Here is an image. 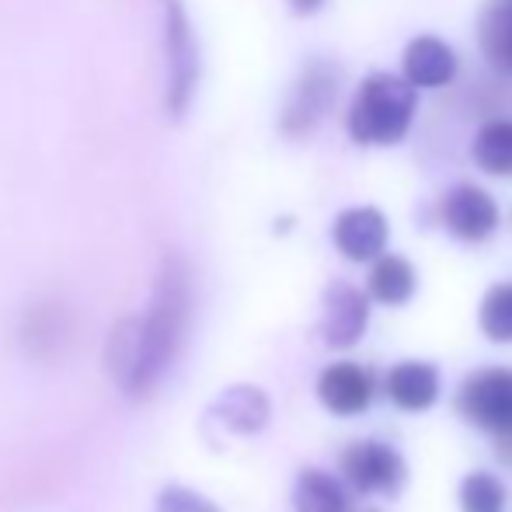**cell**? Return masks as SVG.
Returning <instances> with one entry per match:
<instances>
[{"label":"cell","instance_id":"cell-1","mask_svg":"<svg viewBox=\"0 0 512 512\" xmlns=\"http://www.w3.org/2000/svg\"><path fill=\"white\" fill-rule=\"evenodd\" d=\"M192 321V276L178 251H168L157 269L154 293L143 314L126 317L112 328L105 345L108 377L129 398H150L175 366Z\"/></svg>","mask_w":512,"mask_h":512},{"label":"cell","instance_id":"cell-2","mask_svg":"<svg viewBox=\"0 0 512 512\" xmlns=\"http://www.w3.org/2000/svg\"><path fill=\"white\" fill-rule=\"evenodd\" d=\"M418 88L398 74H370L349 108V133L363 147H394L415 122Z\"/></svg>","mask_w":512,"mask_h":512},{"label":"cell","instance_id":"cell-3","mask_svg":"<svg viewBox=\"0 0 512 512\" xmlns=\"http://www.w3.org/2000/svg\"><path fill=\"white\" fill-rule=\"evenodd\" d=\"M338 471H342L345 488H352L359 495H384V499H394L408 481L405 457L387 439H356V443H349L342 450V457H338Z\"/></svg>","mask_w":512,"mask_h":512},{"label":"cell","instance_id":"cell-4","mask_svg":"<svg viewBox=\"0 0 512 512\" xmlns=\"http://www.w3.org/2000/svg\"><path fill=\"white\" fill-rule=\"evenodd\" d=\"M460 418L488 436L512 432V366H485L474 370L453 398Z\"/></svg>","mask_w":512,"mask_h":512},{"label":"cell","instance_id":"cell-5","mask_svg":"<svg viewBox=\"0 0 512 512\" xmlns=\"http://www.w3.org/2000/svg\"><path fill=\"white\" fill-rule=\"evenodd\" d=\"M164 49H168V112L175 119H182L189 112L192 98H196L199 74H203L199 42L182 0H168V11H164Z\"/></svg>","mask_w":512,"mask_h":512},{"label":"cell","instance_id":"cell-6","mask_svg":"<svg viewBox=\"0 0 512 512\" xmlns=\"http://www.w3.org/2000/svg\"><path fill=\"white\" fill-rule=\"evenodd\" d=\"M338 84H342V74H338L335 63H328V60L307 63L304 74L293 81L290 98H286V105H283V119H279L283 133L293 136V140L314 133L317 122L335 105Z\"/></svg>","mask_w":512,"mask_h":512},{"label":"cell","instance_id":"cell-7","mask_svg":"<svg viewBox=\"0 0 512 512\" xmlns=\"http://www.w3.org/2000/svg\"><path fill=\"white\" fill-rule=\"evenodd\" d=\"M370 324V297L359 286L335 279L321 300V338L331 349H352Z\"/></svg>","mask_w":512,"mask_h":512},{"label":"cell","instance_id":"cell-8","mask_svg":"<svg viewBox=\"0 0 512 512\" xmlns=\"http://www.w3.org/2000/svg\"><path fill=\"white\" fill-rule=\"evenodd\" d=\"M373 394H377L373 373L352 359H338L317 373V401L338 418H356L370 411Z\"/></svg>","mask_w":512,"mask_h":512},{"label":"cell","instance_id":"cell-9","mask_svg":"<svg viewBox=\"0 0 512 512\" xmlns=\"http://www.w3.org/2000/svg\"><path fill=\"white\" fill-rule=\"evenodd\" d=\"M439 216H443V227L464 244L488 241L495 234V227H499V206H495V199L481 185L471 182L453 185L446 192Z\"/></svg>","mask_w":512,"mask_h":512},{"label":"cell","instance_id":"cell-10","mask_svg":"<svg viewBox=\"0 0 512 512\" xmlns=\"http://www.w3.org/2000/svg\"><path fill=\"white\" fill-rule=\"evenodd\" d=\"M387 237H391L387 216L373 206L342 209L335 216V227H331V241L349 262H373L377 255H384Z\"/></svg>","mask_w":512,"mask_h":512},{"label":"cell","instance_id":"cell-11","mask_svg":"<svg viewBox=\"0 0 512 512\" xmlns=\"http://www.w3.org/2000/svg\"><path fill=\"white\" fill-rule=\"evenodd\" d=\"M387 398L408 415H422L439 401V370L425 359H401L387 370Z\"/></svg>","mask_w":512,"mask_h":512},{"label":"cell","instance_id":"cell-12","mask_svg":"<svg viewBox=\"0 0 512 512\" xmlns=\"http://www.w3.org/2000/svg\"><path fill=\"white\" fill-rule=\"evenodd\" d=\"M269 415H272L269 394L251 384L227 387V391L209 405V418H216L223 429L237 432V436H258V432L269 425Z\"/></svg>","mask_w":512,"mask_h":512},{"label":"cell","instance_id":"cell-13","mask_svg":"<svg viewBox=\"0 0 512 512\" xmlns=\"http://www.w3.org/2000/svg\"><path fill=\"white\" fill-rule=\"evenodd\" d=\"M405 81L415 88H443L457 77V53L436 35H418L405 49Z\"/></svg>","mask_w":512,"mask_h":512},{"label":"cell","instance_id":"cell-14","mask_svg":"<svg viewBox=\"0 0 512 512\" xmlns=\"http://www.w3.org/2000/svg\"><path fill=\"white\" fill-rule=\"evenodd\" d=\"M418 276L415 265L401 255H377L370 262V276H366V297L377 300L384 307H401L415 297Z\"/></svg>","mask_w":512,"mask_h":512},{"label":"cell","instance_id":"cell-15","mask_svg":"<svg viewBox=\"0 0 512 512\" xmlns=\"http://www.w3.org/2000/svg\"><path fill=\"white\" fill-rule=\"evenodd\" d=\"M478 42L485 60L512 77V0H488L481 7Z\"/></svg>","mask_w":512,"mask_h":512},{"label":"cell","instance_id":"cell-16","mask_svg":"<svg viewBox=\"0 0 512 512\" xmlns=\"http://www.w3.org/2000/svg\"><path fill=\"white\" fill-rule=\"evenodd\" d=\"M293 509L297 512H349V488L335 474L307 467L300 471L293 488Z\"/></svg>","mask_w":512,"mask_h":512},{"label":"cell","instance_id":"cell-17","mask_svg":"<svg viewBox=\"0 0 512 512\" xmlns=\"http://www.w3.org/2000/svg\"><path fill=\"white\" fill-rule=\"evenodd\" d=\"M474 161L481 171L499 178H512V122L509 119H492L478 129L474 136Z\"/></svg>","mask_w":512,"mask_h":512},{"label":"cell","instance_id":"cell-18","mask_svg":"<svg viewBox=\"0 0 512 512\" xmlns=\"http://www.w3.org/2000/svg\"><path fill=\"white\" fill-rule=\"evenodd\" d=\"M460 512H506V485L492 471H471L457 488Z\"/></svg>","mask_w":512,"mask_h":512},{"label":"cell","instance_id":"cell-19","mask_svg":"<svg viewBox=\"0 0 512 512\" xmlns=\"http://www.w3.org/2000/svg\"><path fill=\"white\" fill-rule=\"evenodd\" d=\"M478 324L481 335L492 338V342H512V283H499L485 293V300L478 307Z\"/></svg>","mask_w":512,"mask_h":512},{"label":"cell","instance_id":"cell-20","mask_svg":"<svg viewBox=\"0 0 512 512\" xmlns=\"http://www.w3.org/2000/svg\"><path fill=\"white\" fill-rule=\"evenodd\" d=\"M154 512H223V509L216 502H209L203 492H196V488L168 485L157 495Z\"/></svg>","mask_w":512,"mask_h":512},{"label":"cell","instance_id":"cell-21","mask_svg":"<svg viewBox=\"0 0 512 512\" xmlns=\"http://www.w3.org/2000/svg\"><path fill=\"white\" fill-rule=\"evenodd\" d=\"M293 14H317L324 7V0H290Z\"/></svg>","mask_w":512,"mask_h":512},{"label":"cell","instance_id":"cell-22","mask_svg":"<svg viewBox=\"0 0 512 512\" xmlns=\"http://www.w3.org/2000/svg\"><path fill=\"white\" fill-rule=\"evenodd\" d=\"M499 439V453H502V460L512 467V432H502V436H495Z\"/></svg>","mask_w":512,"mask_h":512}]
</instances>
